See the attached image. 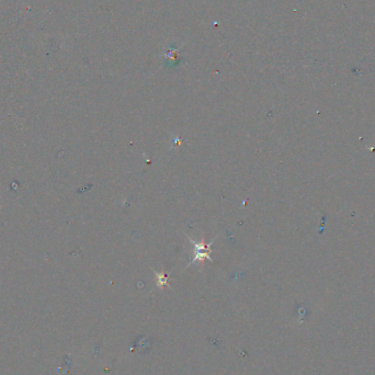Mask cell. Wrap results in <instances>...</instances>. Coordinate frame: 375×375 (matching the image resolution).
Masks as SVG:
<instances>
[{
	"label": "cell",
	"mask_w": 375,
	"mask_h": 375,
	"mask_svg": "<svg viewBox=\"0 0 375 375\" xmlns=\"http://www.w3.org/2000/svg\"><path fill=\"white\" fill-rule=\"evenodd\" d=\"M190 238V237H189ZM191 243L195 245V259H193V262L196 260H201V261H204L205 259H210L211 261H212V259L210 258L209 254L211 252V249H210V246L211 244H209V245H206L205 243H196V240L191 239Z\"/></svg>",
	"instance_id": "1"
}]
</instances>
